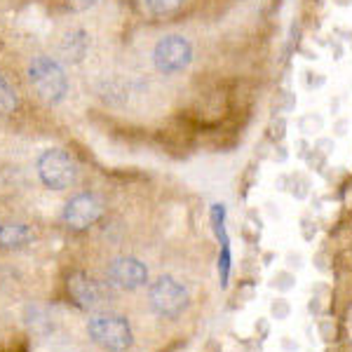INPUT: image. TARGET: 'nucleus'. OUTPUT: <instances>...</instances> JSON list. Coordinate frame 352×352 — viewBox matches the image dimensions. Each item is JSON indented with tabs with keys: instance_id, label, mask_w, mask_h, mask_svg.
Masks as SVG:
<instances>
[{
	"instance_id": "nucleus-1",
	"label": "nucleus",
	"mask_w": 352,
	"mask_h": 352,
	"mask_svg": "<svg viewBox=\"0 0 352 352\" xmlns=\"http://www.w3.org/2000/svg\"><path fill=\"white\" fill-rule=\"evenodd\" d=\"M28 80L38 96L50 104H59L68 92V78L64 68L50 56H36L28 66Z\"/></svg>"
},
{
	"instance_id": "nucleus-2",
	"label": "nucleus",
	"mask_w": 352,
	"mask_h": 352,
	"mask_svg": "<svg viewBox=\"0 0 352 352\" xmlns=\"http://www.w3.org/2000/svg\"><path fill=\"white\" fill-rule=\"evenodd\" d=\"M89 338L109 352H124L132 348L134 336L127 317L122 315H96L87 324Z\"/></svg>"
},
{
	"instance_id": "nucleus-3",
	"label": "nucleus",
	"mask_w": 352,
	"mask_h": 352,
	"mask_svg": "<svg viewBox=\"0 0 352 352\" xmlns=\"http://www.w3.org/2000/svg\"><path fill=\"white\" fill-rule=\"evenodd\" d=\"M148 303L153 312H157L164 320H176V317L184 315V310L188 308L190 296L179 280L162 275L148 289Z\"/></svg>"
},
{
	"instance_id": "nucleus-4",
	"label": "nucleus",
	"mask_w": 352,
	"mask_h": 352,
	"mask_svg": "<svg viewBox=\"0 0 352 352\" xmlns=\"http://www.w3.org/2000/svg\"><path fill=\"white\" fill-rule=\"evenodd\" d=\"M38 174H41V181L47 188L64 190L76 184L78 164L68 153L59 148H50L38 157Z\"/></svg>"
},
{
	"instance_id": "nucleus-5",
	"label": "nucleus",
	"mask_w": 352,
	"mask_h": 352,
	"mask_svg": "<svg viewBox=\"0 0 352 352\" xmlns=\"http://www.w3.org/2000/svg\"><path fill=\"white\" fill-rule=\"evenodd\" d=\"M192 45L184 36H164L153 50V64L164 76H174L190 66Z\"/></svg>"
},
{
	"instance_id": "nucleus-6",
	"label": "nucleus",
	"mask_w": 352,
	"mask_h": 352,
	"mask_svg": "<svg viewBox=\"0 0 352 352\" xmlns=\"http://www.w3.org/2000/svg\"><path fill=\"white\" fill-rule=\"evenodd\" d=\"M104 214V202L94 192H80L73 200H68L64 209V223L73 230H85L101 219Z\"/></svg>"
},
{
	"instance_id": "nucleus-7",
	"label": "nucleus",
	"mask_w": 352,
	"mask_h": 352,
	"mask_svg": "<svg viewBox=\"0 0 352 352\" xmlns=\"http://www.w3.org/2000/svg\"><path fill=\"white\" fill-rule=\"evenodd\" d=\"M109 280L111 285L132 292L148 282V268L134 256H120L109 265Z\"/></svg>"
},
{
	"instance_id": "nucleus-8",
	"label": "nucleus",
	"mask_w": 352,
	"mask_h": 352,
	"mask_svg": "<svg viewBox=\"0 0 352 352\" xmlns=\"http://www.w3.org/2000/svg\"><path fill=\"white\" fill-rule=\"evenodd\" d=\"M68 294L76 300L78 308H82V310L96 308V305H101V300H104V289H101V285L94 282L89 275H85V272H73V275L68 277Z\"/></svg>"
},
{
	"instance_id": "nucleus-9",
	"label": "nucleus",
	"mask_w": 352,
	"mask_h": 352,
	"mask_svg": "<svg viewBox=\"0 0 352 352\" xmlns=\"http://www.w3.org/2000/svg\"><path fill=\"white\" fill-rule=\"evenodd\" d=\"M31 240H33V232L28 230L26 226H19V223L0 226V249L24 247V244Z\"/></svg>"
},
{
	"instance_id": "nucleus-10",
	"label": "nucleus",
	"mask_w": 352,
	"mask_h": 352,
	"mask_svg": "<svg viewBox=\"0 0 352 352\" xmlns=\"http://www.w3.org/2000/svg\"><path fill=\"white\" fill-rule=\"evenodd\" d=\"M87 47H89V38L85 31H73L68 33L61 43V54H64L66 61H80L85 54H87Z\"/></svg>"
},
{
	"instance_id": "nucleus-11",
	"label": "nucleus",
	"mask_w": 352,
	"mask_h": 352,
	"mask_svg": "<svg viewBox=\"0 0 352 352\" xmlns=\"http://www.w3.org/2000/svg\"><path fill=\"white\" fill-rule=\"evenodd\" d=\"M16 106H19L16 92L10 87V82L0 76V113H3V116H8V113H12L16 109Z\"/></svg>"
},
{
	"instance_id": "nucleus-12",
	"label": "nucleus",
	"mask_w": 352,
	"mask_h": 352,
	"mask_svg": "<svg viewBox=\"0 0 352 352\" xmlns=\"http://www.w3.org/2000/svg\"><path fill=\"white\" fill-rule=\"evenodd\" d=\"M184 3L186 0H144L146 10H148L151 14H157V16L176 12Z\"/></svg>"
},
{
	"instance_id": "nucleus-13",
	"label": "nucleus",
	"mask_w": 352,
	"mask_h": 352,
	"mask_svg": "<svg viewBox=\"0 0 352 352\" xmlns=\"http://www.w3.org/2000/svg\"><path fill=\"white\" fill-rule=\"evenodd\" d=\"M219 272H221V285H228L230 275V242H221V256H219Z\"/></svg>"
},
{
	"instance_id": "nucleus-14",
	"label": "nucleus",
	"mask_w": 352,
	"mask_h": 352,
	"mask_svg": "<svg viewBox=\"0 0 352 352\" xmlns=\"http://www.w3.org/2000/svg\"><path fill=\"white\" fill-rule=\"evenodd\" d=\"M270 312L275 320H287V317L292 315V305H289L287 298H277V300H272Z\"/></svg>"
},
{
	"instance_id": "nucleus-15",
	"label": "nucleus",
	"mask_w": 352,
	"mask_h": 352,
	"mask_svg": "<svg viewBox=\"0 0 352 352\" xmlns=\"http://www.w3.org/2000/svg\"><path fill=\"white\" fill-rule=\"evenodd\" d=\"M272 285H275V289H280V292H289V289H294V285H296V277L292 272H277Z\"/></svg>"
},
{
	"instance_id": "nucleus-16",
	"label": "nucleus",
	"mask_w": 352,
	"mask_h": 352,
	"mask_svg": "<svg viewBox=\"0 0 352 352\" xmlns=\"http://www.w3.org/2000/svg\"><path fill=\"white\" fill-rule=\"evenodd\" d=\"M99 3V0H66V5L71 10H76V12H82V10H89L94 8V5Z\"/></svg>"
}]
</instances>
